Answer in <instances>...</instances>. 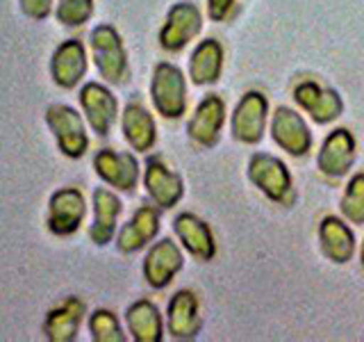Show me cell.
Instances as JSON below:
<instances>
[{
	"label": "cell",
	"instance_id": "6da1fadb",
	"mask_svg": "<svg viewBox=\"0 0 364 342\" xmlns=\"http://www.w3.org/2000/svg\"><path fill=\"white\" fill-rule=\"evenodd\" d=\"M91 60L96 64V71L109 85H121L128 78V53L121 41V34L107 23H100L89 34Z\"/></svg>",
	"mask_w": 364,
	"mask_h": 342
},
{
	"label": "cell",
	"instance_id": "7a4b0ae2",
	"mask_svg": "<svg viewBox=\"0 0 364 342\" xmlns=\"http://www.w3.org/2000/svg\"><path fill=\"white\" fill-rule=\"evenodd\" d=\"M46 125L53 133L57 148L62 155L80 160L89 148V135L82 114L75 108L64 105V103H53L46 108Z\"/></svg>",
	"mask_w": 364,
	"mask_h": 342
},
{
	"label": "cell",
	"instance_id": "3957f363",
	"mask_svg": "<svg viewBox=\"0 0 364 342\" xmlns=\"http://www.w3.org/2000/svg\"><path fill=\"white\" fill-rule=\"evenodd\" d=\"M151 98L155 110L164 119H180L187 110V83L185 73L176 64L159 62L151 80Z\"/></svg>",
	"mask_w": 364,
	"mask_h": 342
},
{
	"label": "cell",
	"instance_id": "277c9868",
	"mask_svg": "<svg viewBox=\"0 0 364 342\" xmlns=\"http://www.w3.org/2000/svg\"><path fill=\"white\" fill-rule=\"evenodd\" d=\"M87 217L85 194L77 187H62L50 194L48 212H46V228L55 237H68L80 231Z\"/></svg>",
	"mask_w": 364,
	"mask_h": 342
},
{
	"label": "cell",
	"instance_id": "5b68a950",
	"mask_svg": "<svg viewBox=\"0 0 364 342\" xmlns=\"http://www.w3.org/2000/svg\"><path fill=\"white\" fill-rule=\"evenodd\" d=\"M80 108L89 123L91 133L107 137L119 114V100L100 83H87L80 89Z\"/></svg>",
	"mask_w": 364,
	"mask_h": 342
},
{
	"label": "cell",
	"instance_id": "8992f818",
	"mask_svg": "<svg viewBox=\"0 0 364 342\" xmlns=\"http://www.w3.org/2000/svg\"><path fill=\"white\" fill-rule=\"evenodd\" d=\"M203 26L200 9L193 3H176L168 9L166 21L159 30V46L168 53H178L196 37Z\"/></svg>",
	"mask_w": 364,
	"mask_h": 342
},
{
	"label": "cell",
	"instance_id": "52a82bcc",
	"mask_svg": "<svg viewBox=\"0 0 364 342\" xmlns=\"http://www.w3.org/2000/svg\"><path fill=\"white\" fill-rule=\"evenodd\" d=\"M94 169L105 185L119 192H134L136 182H139V162L132 153L100 148L94 155Z\"/></svg>",
	"mask_w": 364,
	"mask_h": 342
},
{
	"label": "cell",
	"instance_id": "ba28073f",
	"mask_svg": "<svg viewBox=\"0 0 364 342\" xmlns=\"http://www.w3.org/2000/svg\"><path fill=\"white\" fill-rule=\"evenodd\" d=\"M248 176L255 185L267 194L271 201H287L291 194V176L282 160L273 157L269 153H255L250 157Z\"/></svg>",
	"mask_w": 364,
	"mask_h": 342
},
{
	"label": "cell",
	"instance_id": "9c48e42d",
	"mask_svg": "<svg viewBox=\"0 0 364 342\" xmlns=\"http://www.w3.org/2000/svg\"><path fill=\"white\" fill-rule=\"evenodd\" d=\"M87 51L80 39H66L50 57V78L60 89H75L87 76Z\"/></svg>",
	"mask_w": 364,
	"mask_h": 342
},
{
	"label": "cell",
	"instance_id": "30bf717a",
	"mask_svg": "<svg viewBox=\"0 0 364 342\" xmlns=\"http://www.w3.org/2000/svg\"><path fill=\"white\" fill-rule=\"evenodd\" d=\"M271 135L282 151H287L294 157H303L312 148V133L299 112L289 108H278L273 112Z\"/></svg>",
	"mask_w": 364,
	"mask_h": 342
},
{
	"label": "cell",
	"instance_id": "8fae6325",
	"mask_svg": "<svg viewBox=\"0 0 364 342\" xmlns=\"http://www.w3.org/2000/svg\"><path fill=\"white\" fill-rule=\"evenodd\" d=\"M87 315V304L80 296H66L43 317V338L48 342H73Z\"/></svg>",
	"mask_w": 364,
	"mask_h": 342
},
{
	"label": "cell",
	"instance_id": "7c38bea8",
	"mask_svg": "<svg viewBox=\"0 0 364 342\" xmlns=\"http://www.w3.org/2000/svg\"><path fill=\"white\" fill-rule=\"evenodd\" d=\"M269 103L259 91H248L232 114V135L237 142L257 144L264 137Z\"/></svg>",
	"mask_w": 364,
	"mask_h": 342
},
{
	"label": "cell",
	"instance_id": "4fadbf2b",
	"mask_svg": "<svg viewBox=\"0 0 364 342\" xmlns=\"http://www.w3.org/2000/svg\"><path fill=\"white\" fill-rule=\"evenodd\" d=\"M182 251L173 239H159L151 247V251L144 258V279L155 290H162L176 279V274L182 269Z\"/></svg>",
	"mask_w": 364,
	"mask_h": 342
},
{
	"label": "cell",
	"instance_id": "5bb4252c",
	"mask_svg": "<svg viewBox=\"0 0 364 342\" xmlns=\"http://www.w3.org/2000/svg\"><path fill=\"white\" fill-rule=\"evenodd\" d=\"M144 187L148 192V197H151V201L162 210L173 208L182 199V194H185V182H182V178L176 171H171L159 157H151L146 162Z\"/></svg>",
	"mask_w": 364,
	"mask_h": 342
},
{
	"label": "cell",
	"instance_id": "9a60e30c",
	"mask_svg": "<svg viewBox=\"0 0 364 342\" xmlns=\"http://www.w3.org/2000/svg\"><path fill=\"white\" fill-rule=\"evenodd\" d=\"M355 160V140L346 128H337L326 137L316 157V165L321 174L328 178H341L348 174V169Z\"/></svg>",
	"mask_w": 364,
	"mask_h": 342
},
{
	"label": "cell",
	"instance_id": "2e32d148",
	"mask_svg": "<svg viewBox=\"0 0 364 342\" xmlns=\"http://www.w3.org/2000/svg\"><path fill=\"white\" fill-rule=\"evenodd\" d=\"M166 324L171 338L176 340H193L200 333L203 319L198 313V299L191 290H180L171 296Z\"/></svg>",
	"mask_w": 364,
	"mask_h": 342
},
{
	"label": "cell",
	"instance_id": "e0dca14e",
	"mask_svg": "<svg viewBox=\"0 0 364 342\" xmlns=\"http://www.w3.org/2000/svg\"><path fill=\"white\" fill-rule=\"evenodd\" d=\"M223 119H225V103L216 94L205 96L187 123V135L200 146H214L219 142Z\"/></svg>",
	"mask_w": 364,
	"mask_h": 342
},
{
	"label": "cell",
	"instance_id": "ac0fdd59",
	"mask_svg": "<svg viewBox=\"0 0 364 342\" xmlns=\"http://www.w3.org/2000/svg\"><path fill=\"white\" fill-rule=\"evenodd\" d=\"M159 233V212L153 205H139L130 217L128 224H123L117 237V249L121 254H136L148 242H153Z\"/></svg>",
	"mask_w": 364,
	"mask_h": 342
},
{
	"label": "cell",
	"instance_id": "d6986e66",
	"mask_svg": "<svg viewBox=\"0 0 364 342\" xmlns=\"http://www.w3.org/2000/svg\"><path fill=\"white\" fill-rule=\"evenodd\" d=\"M123 210L121 199L107 187L94 190V222L89 226V239L96 247H105L117 233L119 214Z\"/></svg>",
	"mask_w": 364,
	"mask_h": 342
},
{
	"label": "cell",
	"instance_id": "ffe728a7",
	"mask_svg": "<svg viewBox=\"0 0 364 342\" xmlns=\"http://www.w3.org/2000/svg\"><path fill=\"white\" fill-rule=\"evenodd\" d=\"M294 98L316 123L335 121L341 114V110H344V105H341V98L337 96V91L323 89L321 85L312 83V80H305V83L296 85Z\"/></svg>",
	"mask_w": 364,
	"mask_h": 342
},
{
	"label": "cell",
	"instance_id": "44dd1931",
	"mask_svg": "<svg viewBox=\"0 0 364 342\" xmlns=\"http://www.w3.org/2000/svg\"><path fill=\"white\" fill-rule=\"evenodd\" d=\"M121 130L125 142L132 146V151L146 153L155 146L157 140V128L155 121L144 105L139 103H128L121 114Z\"/></svg>",
	"mask_w": 364,
	"mask_h": 342
},
{
	"label": "cell",
	"instance_id": "7402d4cb",
	"mask_svg": "<svg viewBox=\"0 0 364 342\" xmlns=\"http://www.w3.org/2000/svg\"><path fill=\"white\" fill-rule=\"evenodd\" d=\"M176 235L180 237L182 247H185L193 258L198 260H212L216 254V244L210 226L205 224L203 219H198L196 214L191 212H182L176 217L173 222Z\"/></svg>",
	"mask_w": 364,
	"mask_h": 342
},
{
	"label": "cell",
	"instance_id": "603a6c76",
	"mask_svg": "<svg viewBox=\"0 0 364 342\" xmlns=\"http://www.w3.org/2000/svg\"><path fill=\"white\" fill-rule=\"evenodd\" d=\"M125 322L132 340L136 342H162L164 338V324L162 315H159L157 306L148 299L134 301L128 311H125Z\"/></svg>",
	"mask_w": 364,
	"mask_h": 342
},
{
	"label": "cell",
	"instance_id": "cb8c5ba5",
	"mask_svg": "<svg viewBox=\"0 0 364 342\" xmlns=\"http://www.w3.org/2000/svg\"><path fill=\"white\" fill-rule=\"evenodd\" d=\"M318 239H321V249L323 254L333 260L344 265L353 258V251H355V235L350 233V228L337 219V217H326L318 226Z\"/></svg>",
	"mask_w": 364,
	"mask_h": 342
},
{
	"label": "cell",
	"instance_id": "d4e9b609",
	"mask_svg": "<svg viewBox=\"0 0 364 342\" xmlns=\"http://www.w3.org/2000/svg\"><path fill=\"white\" fill-rule=\"evenodd\" d=\"M223 48L216 39H205L196 46L189 60V78L193 85H214L221 78Z\"/></svg>",
	"mask_w": 364,
	"mask_h": 342
},
{
	"label": "cell",
	"instance_id": "484cf974",
	"mask_svg": "<svg viewBox=\"0 0 364 342\" xmlns=\"http://www.w3.org/2000/svg\"><path fill=\"white\" fill-rule=\"evenodd\" d=\"M89 333L94 342H125L128 336L123 333L117 315L107 308H98L89 315Z\"/></svg>",
	"mask_w": 364,
	"mask_h": 342
},
{
	"label": "cell",
	"instance_id": "4316f807",
	"mask_svg": "<svg viewBox=\"0 0 364 342\" xmlns=\"http://www.w3.org/2000/svg\"><path fill=\"white\" fill-rule=\"evenodd\" d=\"M94 16V0H57L55 19L64 28H80Z\"/></svg>",
	"mask_w": 364,
	"mask_h": 342
},
{
	"label": "cell",
	"instance_id": "83f0119b",
	"mask_svg": "<svg viewBox=\"0 0 364 342\" xmlns=\"http://www.w3.org/2000/svg\"><path fill=\"white\" fill-rule=\"evenodd\" d=\"M341 214L346 217L350 224H364V174L353 176L346 185L344 197H341Z\"/></svg>",
	"mask_w": 364,
	"mask_h": 342
},
{
	"label": "cell",
	"instance_id": "f1b7e54d",
	"mask_svg": "<svg viewBox=\"0 0 364 342\" xmlns=\"http://www.w3.org/2000/svg\"><path fill=\"white\" fill-rule=\"evenodd\" d=\"M21 11L30 21H46L55 9V0H18Z\"/></svg>",
	"mask_w": 364,
	"mask_h": 342
},
{
	"label": "cell",
	"instance_id": "f546056e",
	"mask_svg": "<svg viewBox=\"0 0 364 342\" xmlns=\"http://www.w3.org/2000/svg\"><path fill=\"white\" fill-rule=\"evenodd\" d=\"M237 0H208V14L212 21H223L232 11Z\"/></svg>",
	"mask_w": 364,
	"mask_h": 342
},
{
	"label": "cell",
	"instance_id": "4dcf8cb0",
	"mask_svg": "<svg viewBox=\"0 0 364 342\" xmlns=\"http://www.w3.org/2000/svg\"><path fill=\"white\" fill-rule=\"evenodd\" d=\"M362 265H364V244H362Z\"/></svg>",
	"mask_w": 364,
	"mask_h": 342
}]
</instances>
